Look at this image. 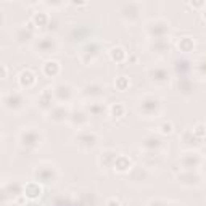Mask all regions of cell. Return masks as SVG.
<instances>
[{"label": "cell", "mask_w": 206, "mask_h": 206, "mask_svg": "<svg viewBox=\"0 0 206 206\" xmlns=\"http://www.w3.org/2000/svg\"><path fill=\"white\" fill-rule=\"evenodd\" d=\"M203 127H205V126H203V124H200V126L196 127V130H195V132L198 134L200 137H203Z\"/></svg>", "instance_id": "obj_1"}]
</instances>
